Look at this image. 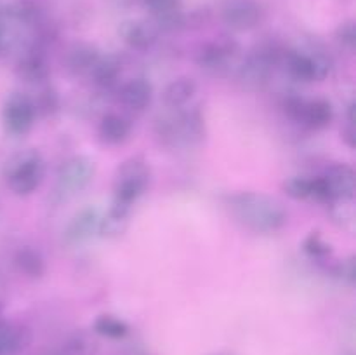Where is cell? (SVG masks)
I'll use <instances>...</instances> for the list:
<instances>
[{
	"instance_id": "6da1fadb",
	"label": "cell",
	"mask_w": 356,
	"mask_h": 355,
	"mask_svg": "<svg viewBox=\"0 0 356 355\" xmlns=\"http://www.w3.org/2000/svg\"><path fill=\"white\" fill-rule=\"evenodd\" d=\"M233 218L254 233L270 235L287 225L289 212L280 198L261 191H240L226 198Z\"/></svg>"
},
{
	"instance_id": "7a4b0ae2",
	"label": "cell",
	"mask_w": 356,
	"mask_h": 355,
	"mask_svg": "<svg viewBox=\"0 0 356 355\" xmlns=\"http://www.w3.org/2000/svg\"><path fill=\"white\" fill-rule=\"evenodd\" d=\"M155 132L167 148H193L205 139V118L198 108H177L156 118Z\"/></svg>"
},
{
	"instance_id": "3957f363",
	"label": "cell",
	"mask_w": 356,
	"mask_h": 355,
	"mask_svg": "<svg viewBox=\"0 0 356 355\" xmlns=\"http://www.w3.org/2000/svg\"><path fill=\"white\" fill-rule=\"evenodd\" d=\"M3 178L13 194L26 197L37 191L45 178V160L37 148H24L7 159Z\"/></svg>"
},
{
	"instance_id": "277c9868",
	"label": "cell",
	"mask_w": 356,
	"mask_h": 355,
	"mask_svg": "<svg viewBox=\"0 0 356 355\" xmlns=\"http://www.w3.org/2000/svg\"><path fill=\"white\" fill-rule=\"evenodd\" d=\"M152 167L143 155H132L118 166L113 180V202L132 207L148 190Z\"/></svg>"
},
{
	"instance_id": "5b68a950",
	"label": "cell",
	"mask_w": 356,
	"mask_h": 355,
	"mask_svg": "<svg viewBox=\"0 0 356 355\" xmlns=\"http://www.w3.org/2000/svg\"><path fill=\"white\" fill-rule=\"evenodd\" d=\"M96 176V162L87 155H73L59 166L56 173L52 202L63 204L82 194Z\"/></svg>"
},
{
	"instance_id": "8992f818",
	"label": "cell",
	"mask_w": 356,
	"mask_h": 355,
	"mask_svg": "<svg viewBox=\"0 0 356 355\" xmlns=\"http://www.w3.org/2000/svg\"><path fill=\"white\" fill-rule=\"evenodd\" d=\"M280 63H284L285 70L292 79L299 82H322L332 72V59L323 51H302L292 49L282 54Z\"/></svg>"
},
{
	"instance_id": "52a82bcc",
	"label": "cell",
	"mask_w": 356,
	"mask_h": 355,
	"mask_svg": "<svg viewBox=\"0 0 356 355\" xmlns=\"http://www.w3.org/2000/svg\"><path fill=\"white\" fill-rule=\"evenodd\" d=\"M282 54L284 52L278 51L275 45H261L250 52L238 66V77L243 86L249 89L263 87L270 80L275 66L280 63Z\"/></svg>"
},
{
	"instance_id": "ba28073f",
	"label": "cell",
	"mask_w": 356,
	"mask_h": 355,
	"mask_svg": "<svg viewBox=\"0 0 356 355\" xmlns=\"http://www.w3.org/2000/svg\"><path fill=\"white\" fill-rule=\"evenodd\" d=\"M289 117L308 129H325L334 120V106L329 100L316 97V100H302V97H291L285 103Z\"/></svg>"
},
{
	"instance_id": "9c48e42d",
	"label": "cell",
	"mask_w": 356,
	"mask_h": 355,
	"mask_svg": "<svg viewBox=\"0 0 356 355\" xmlns=\"http://www.w3.org/2000/svg\"><path fill=\"white\" fill-rule=\"evenodd\" d=\"M35 118L37 111L28 94L16 90L6 97L2 106V124L7 134L24 136L31 131Z\"/></svg>"
},
{
	"instance_id": "30bf717a",
	"label": "cell",
	"mask_w": 356,
	"mask_h": 355,
	"mask_svg": "<svg viewBox=\"0 0 356 355\" xmlns=\"http://www.w3.org/2000/svg\"><path fill=\"white\" fill-rule=\"evenodd\" d=\"M240 52L238 42L233 40L229 37H221L214 38V40L207 42V44L202 45L197 52V65L200 66L202 70L209 73H214V75H219L225 70L229 68L235 58Z\"/></svg>"
},
{
	"instance_id": "8fae6325",
	"label": "cell",
	"mask_w": 356,
	"mask_h": 355,
	"mask_svg": "<svg viewBox=\"0 0 356 355\" xmlns=\"http://www.w3.org/2000/svg\"><path fill=\"white\" fill-rule=\"evenodd\" d=\"M221 19L232 30H252L263 19V7L256 0H225L221 6Z\"/></svg>"
},
{
	"instance_id": "7c38bea8",
	"label": "cell",
	"mask_w": 356,
	"mask_h": 355,
	"mask_svg": "<svg viewBox=\"0 0 356 355\" xmlns=\"http://www.w3.org/2000/svg\"><path fill=\"white\" fill-rule=\"evenodd\" d=\"M101 216H103V212L94 205L80 209L66 225L65 232H63V240L68 246H82V244L92 240L94 237L99 235Z\"/></svg>"
},
{
	"instance_id": "4fadbf2b",
	"label": "cell",
	"mask_w": 356,
	"mask_h": 355,
	"mask_svg": "<svg viewBox=\"0 0 356 355\" xmlns=\"http://www.w3.org/2000/svg\"><path fill=\"white\" fill-rule=\"evenodd\" d=\"M16 75L23 82L33 84V86H42V84L47 82L51 68H49L47 58L42 52L40 45H31V47L24 49L19 61H17Z\"/></svg>"
},
{
	"instance_id": "5bb4252c",
	"label": "cell",
	"mask_w": 356,
	"mask_h": 355,
	"mask_svg": "<svg viewBox=\"0 0 356 355\" xmlns=\"http://www.w3.org/2000/svg\"><path fill=\"white\" fill-rule=\"evenodd\" d=\"M284 191L294 200L330 202V191L323 176H291L284 181Z\"/></svg>"
},
{
	"instance_id": "9a60e30c",
	"label": "cell",
	"mask_w": 356,
	"mask_h": 355,
	"mask_svg": "<svg viewBox=\"0 0 356 355\" xmlns=\"http://www.w3.org/2000/svg\"><path fill=\"white\" fill-rule=\"evenodd\" d=\"M118 35L131 49L136 51H146L159 40L160 30L153 21L146 19H131L124 21L118 28Z\"/></svg>"
},
{
	"instance_id": "2e32d148",
	"label": "cell",
	"mask_w": 356,
	"mask_h": 355,
	"mask_svg": "<svg viewBox=\"0 0 356 355\" xmlns=\"http://www.w3.org/2000/svg\"><path fill=\"white\" fill-rule=\"evenodd\" d=\"M330 191V200L336 198H355L356 173L350 164H332L323 174Z\"/></svg>"
},
{
	"instance_id": "e0dca14e",
	"label": "cell",
	"mask_w": 356,
	"mask_h": 355,
	"mask_svg": "<svg viewBox=\"0 0 356 355\" xmlns=\"http://www.w3.org/2000/svg\"><path fill=\"white\" fill-rule=\"evenodd\" d=\"M122 104L132 111H145L152 104L153 86L145 77H136L118 89Z\"/></svg>"
},
{
	"instance_id": "ac0fdd59",
	"label": "cell",
	"mask_w": 356,
	"mask_h": 355,
	"mask_svg": "<svg viewBox=\"0 0 356 355\" xmlns=\"http://www.w3.org/2000/svg\"><path fill=\"white\" fill-rule=\"evenodd\" d=\"M31 333L21 324L0 320V355H17L30 345Z\"/></svg>"
},
{
	"instance_id": "d6986e66",
	"label": "cell",
	"mask_w": 356,
	"mask_h": 355,
	"mask_svg": "<svg viewBox=\"0 0 356 355\" xmlns=\"http://www.w3.org/2000/svg\"><path fill=\"white\" fill-rule=\"evenodd\" d=\"M101 56L103 54H101V51L96 45L80 42V44H75L68 51V54H66V65H68V70L73 75L89 77L90 70L99 61Z\"/></svg>"
},
{
	"instance_id": "ffe728a7",
	"label": "cell",
	"mask_w": 356,
	"mask_h": 355,
	"mask_svg": "<svg viewBox=\"0 0 356 355\" xmlns=\"http://www.w3.org/2000/svg\"><path fill=\"white\" fill-rule=\"evenodd\" d=\"M132 132V125L124 115L118 113H106L99 122V127H97V134L99 139L106 145L117 146L122 145L129 139Z\"/></svg>"
},
{
	"instance_id": "44dd1931",
	"label": "cell",
	"mask_w": 356,
	"mask_h": 355,
	"mask_svg": "<svg viewBox=\"0 0 356 355\" xmlns=\"http://www.w3.org/2000/svg\"><path fill=\"white\" fill-rule=\"evenodd\" d=\"M195 94H197V82L190 77H179L167 84L162 93V101L170 110H177L186 106Z\"/></svg>"
},
{
	"instance_id": "7402d4cb",
	"label": "cell",
	"mask_w": 356,
	"mask_h": 355,
	"mask_svg": "<svg viewBox=\"0 0 356 355\" xmlns=\"http://www.w3.org/2000/svg\"><path fill=\"white\" fill-rule=\"evenodd\" d=\"M131 211L132 207L111 202L108 211L103 212V216H101L99 237H104V239H115V237H120L122 233L127 230Z\"/></svg>"
},
{
	"instance_id": "603a6c76",
	"label": "cell",
	"mask_w": 356,
	"mask_h": 355,
	"mask_svg": "<svg viewBox=\"0 0 356 355\" xmlns=\"http://www.w3.org/2000/svg\"><path fill=\"white\" fill-rule=\"evenodd\" d=\"M122 73V61L118 56L115 54H106L101 56L99 61L94 65V68L90 70L89 79H92V82L97 87H113L118 82V77Z\"/></svg>"
},
{
	"instance_id": "cb8c5ba5",
	"label": "cell",
	"mask_w": 356,
	"mask_h": 355,
	"mask_svg": "<svg viewBox=\"0 0 356 355\" xmlns=\"http://www.w3.org/2000/svg\"><path fill=\"white\" fill-rule=\"evenodd\" d=\"M14 265L28 278H40L45 274V270H47V265H45V260L40 251L33 249L30 246L19 247L16 251V254H14Z\"/></svg>"
},
{
	"instance_id": "d4e9b609",
	"label": "cell",
	"mask_w": 356,
	"mask_h": 355,
	"mask_svg": "<svg viewBox=\"0 0 356 355\" xmlns=\"http://www.w3.org/2000/svg\"><path fill=\"white\" fill-rule=\"evenodd\" d=\"M92 331L97 336L108 338V340H124L131 333V326L124 319L111 313H101L94 319Z\"/></svg>"
},
{
	"instance_id": "484cf974",
	"label": "cell",
	"mask_w": 356,
	"mask_h": 355,
	"mask_svg": "<svg viewBox=\"0 0 356 355\" xmlns=\"http://www.w3.org/2000/svg\"><path fill=\"white\" fill-rule=\"evenodd\" d=\"M59 348L65 355H99L97 341L83 331H76L72 336L66 338L65 343Z\"/></svg>"
},
{
	"instance_id": "4316f807",
	"label": "cell",
	"mask_w": 356,
	"mask_h": 355,
	"mask_svg": "<svg viewBox=\"0 0 356 355\" xmlns=\"http://www.w3.org/2000/svg\"><path fill=\"white\" fill-rule=\"evenodd\" d=\"M330 218L341 228L351 230L356 221L355 198H336L330 200Z\"/></svg>"
},
{
	"instance_id": "83f0119b",
	"label": "cell",
	"mask_w": 356,
	"mask_h": 355,
	"mask_svg": "<svg viewBox=\"0 0 356 355\" xmlns=\"http://www.w3.org/2000/svg\"><path fill=\"white\" fill-rule=\"evenodd\" d=\"M302 251L313 260H325L332 254V246L327 242L320 232H312L302 240Z\"/></svg>"
},
{
	"instance_id": "f1b7e54d",
	"label": "cell",
	"mask_w": 356,
	"mask_h": 355,
	"mask_svg": "<svg viewBox=\"0 0 356 355\" xmlns=\"http://www.w3.org/2000/svg\"><path fill=\"white\" fill-rule=\"evenodd\" d=\"M37 115H52L59 108V96L51 86H45L38 90L37 97H31Z\"/></svg>"
},
{
	"instance_id": "f546056e",
	"label": "cell",
	"mask_w": 356,
	"mask_h": 355,
	"mask_svg": "<svg viewBox=\"0 0 356 355\" xmlns=\"http://www.w3.org/2000/svg\"><path fill=\"white\" fill-rule=\"evenodd\" d=\"M336 38L343 47H346L348 51H355L356 47V26L353 21H346V23L339 24V28L336 30Z\"/></svg>"
},
{
	"instance_id": "4dcf8cb0",
	"label": "cell",
	"mask_w": 356,
	"mask_h": 355,
	"mask_svg": "<svg viewBox=\"0 0 356 355\" xmlns=\"http://www.w3.org/2000/svg\"><path fill=\"white\" fill-rule=\"evenodd\" d=\"M336 275L348 285H355L356 282V267H355V256L346 258L341 261L336 267Z\"/></svg>"
},
{
	"instance_id": "1f68e13d",
	"label": "cell",
	"mask_w": 356,
	"mask_h": 355,
	"mask_svg": "<svg viewBox=\"0 0 356 355\" xmlns=\"http://www.w3.org/2000/svg\"><path fill=\"white\" fill-rule=\"evenodd\" d=\"M145 3L152 10L153 16L179 9V0H145Z\"/></svg>"
},
{
	"instance_id": "d6a6232c",
	"label": "cell",
	"mask_w": 356,
	"mask_h": 355,
	"mask_svg": "<svg viewBox=\"0 0 356 355\" xmlns=\"http://www.w3.org/2000/svg\"><path fill=\"white\" fill-rule=\"evenodd\" d=\"M341 136H343V141L346 143L350 148H355L356 146V136H355V125L348 124L346 127L343 129V132H341Z\"/></svg>"
},
{
	"instance_id": "836d02e7",
	"label": "cell",
	"mask_w": 356,
	"mask_h": 355,
	"mask_svg": "<svg viewBox=\"0 0 356 355\" xmlns=\"http://www.w3.org/2000/svg\"><path fill=\"white\" fill-rule=\"evenodd\" d=\"M117 355H149V354L145 350V348L139 347V345H131V347H127V348H124L122 352H118Z\"/></svg>"
},
{
	"instance_id": "e575fe53",
	"label": "cell",
	"mask_w": 356,
	"mask_h": 355,
	"mask_svg": "<svg viewBox=\"0 0 356 355\" xmlns=\"http://www.w3.org/2000/svg\"><path fill=\"white\" fill-rule=\"evenodd\" d=\"M355 110H356V103H355L353 100H351L350 103H348V106H346L348 124H351V125H355Z\"/></svg>"
},
{
	"instance_id": "d590c367",
	"label": "cell",
	"mask_w": 356,
	"mask_h": 355,
	"mask_svg": "<svg viewBox=\"0 0 356 355\" xmlns=\"http://www.w3.org/2000/svg\"><path fill=\"white\" fill-rule=\"evenodd\" d=\"M40 355H65L61 352V348H56V350H47V352H42Z\"/></svg>"
},
{
	"instance_id": "8d00e7d4",
	"label": "cell",
	"mask_w": 356,
	"mask_h": 355,
	"mask_svg": "<svg viewBox=\"0 0 356 355\" xmlns=\"http://www.w3.org/2000/svg\"><path fill=\"white\" fill-rule=\"evenodd\" d=\"M209 355H236L233 352H214V354H209Z\"/></svg>"
},
{
	"instance_id": "74e56055",
	"label": "cell",
	"mask_w": 356,
	"mask_h": 355,
	"mask_svg": "<svg viewBox=\"0 0 356 355\" xmlns=\"http://www.w3.org/2000/svg\"><path fill=\"white\" fill-rule=\"evenodd\" d=\"M2 312H3V306H2V303H0V320H2Z\"/></svg>"
}]
</instances>
